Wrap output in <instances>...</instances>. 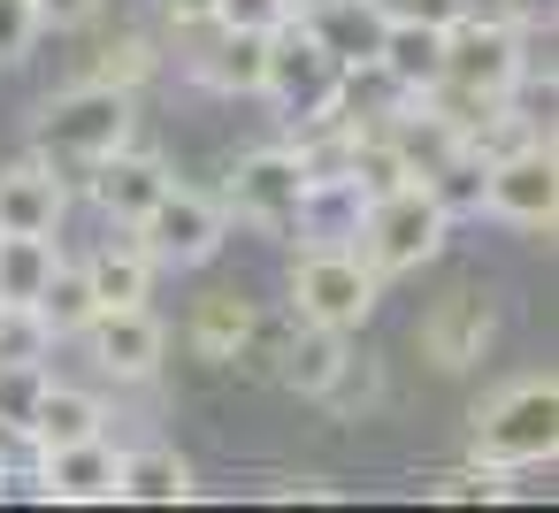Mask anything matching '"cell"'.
Segmentation results:
<instances>
[{
    "label": "cell",
    "mask_w": 559,
    "mask_h": 513,
    "mask_svg": "<svg viewBox=\"0 0 559 513\" xmlns=\"http://www.w3.org/2000/svg\"><path fill=\"white\" fill-rule=\"evenodd\" d=\"M32 16H39V32H85L100 16V0H32Z\"/></svg>",
    "instance_id": "cell-35"
},
{
    "label": "cell",
    "mask_w": 559,
    "mask_h": 513,
    "mask_svg": "<svg viewBox=\"0 0 559 513\" xmlns=\"http://www.w3.org/2000/svg\"><path fill=\"white\" fill-rule=\"evenodd\" d=\"M162 70V55H154V39L146 32H116L93 62H85V85H116V93H139L146 77Z\"/></svg>",
    "instance_id": "cell-27"
},
{
    "label": "cell",
    "mask_w": 559,
    "mask_h": 513,
    "mask_svg": "<svg viewBox=\"0 0 559 513\" xmlns=\"http://www.w3.org/2000/svg\"><path fill=\"white\" fill-rule=\"evenodd\" d=\"M39 383H47V368H0V429H9V437H24Z\"/></svg>",
    "instance_id": "cell-31"
},
{
    "label": "cell",
    "mask_w": 559,
    "mask_h": 513,
    "mask_svg": "<svg viewBox=\"0 0 559 513\" xmlns=\"http://www.w3.org/2000/svg\"><path fill=\"white\" fill-rule=\"evenodd\" d=\"M55 261H62V246H55V238H32V230H0V299L32 307V299H39V284L55 276Z\"/></svg>",
    "instance_id": "cell-26"
},
{
    "label": "cell",
    "mask_w": 559,
    "mask_h": 513,
    "mask_svg": "<svg viewBox=\"0 0 559 513\" xmlns=\"http://www.w3.org/2000/svg\"><path fill=\"white\" fill-rule=\"evenodd\" d=\"M169 184H177V177H169V162H162L154 146H139V139H123L116 154H100V162L85 169V192H93V200H100V215H108V223H123V230H131V223L169 192Z\"/></svg>",
    "instance_id": "cell-11"
},
{
    "label": "cell",
    "mask_w": 559,
    "mask_h": 513,
    "mask_svg": "<svg viewBox=\"0 0 559 513\" xmlns=\"http://www.w3.org/2000/svg\"><path fill=\"white\" fill-rule=\"evenodd\" d=\"M314 24V39L345 62V70H368L376 62V39H383V9L376 0H330L322 16H307Z\"/></svg>",
    "instance_id": "cell-22"
},
{
    "label": "cell",
    "mask_w": 559,
    "mask_h": 513,
    "mask_svg": "<svg viewBox=\"0 0 559 513\" xmlns=\"http://www.w3.org/2000/svg\"><path fill=\"white\" fill-rule=\"evenodd\" d=\"M337 85H345V62H337V55L314 39V24H307V16H284V24L269 32L261 100H276L284 116H307V108L337 100Z\"/></svg>",
    "instance_id": "cell-7"
},
{
    "label": "cell",
    "mask_w": 559,
    "mask_h": 513,
    "mask_svg": "<svg viewBox=\"0 0 559 513\" xmlns=\"http://www.w3.org/2000/svg\"><path fill=\"white\" fill-rule=\"evenodd\" d=\"M444 77L490 93V100H513L521 85H551V62H536V32H521L513 16H483V0L444 24Z\"/></svg>",
    "instance_id": "cell-3"
},
{
    "label": "cell",
    "mask_w": 559,
    "mask_h": 513,
    "mask_svg": "<svg viewBox=\"0 0 559 513\" xmlns=\"http://www.w3.org/2000/svg\"><path fill=\"white\" fill-rule=\"evenodd\" d=\"M131 131H139V93H116V85H85V77H78L70 93L39 100V116H32V154L55 162L62 184H85V169H93L100 154H116Z\"/></svg>",
    "instance_id": "cell-1"
},
{
    "label": "cell",
    "mask_w": 559,
    "mask_h": 513,
    "mask_svg": "<svg viewBox=\"0 0 559 513\" xmlns=\"http://www.w3.org/2000/svg\"><path fill=\"white\" fill-rule=\"evenodd\" d=\"M39 322L55 330V345L62 337H85V322L100 314V299H93V284H85V261H55V276L39 284Z\"/></svg>",
    "instance_id": "cell-25"
},
{
    "label": "cell",
    "mask_w": 559,
    "mask_h": 513,
    "mask_svg": "<svg viewBox=\"0 0 559 513\" xmlns=\"http://www.w3.org/2000/svg\"><path fill=\"white\" fill-rule=\"evenodd\" d=\"M215 24H230V32H276L284 24V0H215Z\"/></svg>",
    "instance_id": "cell-33"
},
{
    "label": "cell",
    "mask_w": 559,
    "mask_h": 513,
    "mask_svg": "<svg viewBox=\"0 0 559 513\" xmlns=\"http://www.w3.org/2000/svg\"><path fill=\"white\" fill-rule=\"evenodd\" d=\"M85 345H93V368L116 375V383H146L169 353V330L146 314V307H100L85 322Z\"/></svg>",
    "instance_id": "cell-12"
},
{
    "label": "cell",
    "mask_w": 559,
    "mask_h": 513,
    "mask_svg": "<svg viewBox=\"0 0 559 513\" xmlns=\"http://www.w3.org/2000/svg\"><path fill=\"white\" fill-rule=\"evenodd\" d=\"M391 93H429L444 77V32L437 24H406V16H383V39H376V62H368Z\"/></svg>",
    "instance_id": "cell-15"
},
{
    "label": "cell",
    "mask_w": 559,
    "mask_h": 513,
    "mask_svg": "<svg viewBox=\"0 0 559 513\" xmlns=\"http://www.w3.org/2000/svg\"><path fill=\"white\" fill-rule=\"evenodd\" d=\"M330 0H284V16H322Z\"/></svg>",
    "instance_id": "cell-37"
},
{
    "label": "cell",
    "mask_w": 559,
    "mask_h": 513,
    "mask_svg": "<svg viewBox=\"0 0 559 513\" xmlns=\"http://www.w3.org/2000/svg\"><path fill=\"white\" fill-rule=\"evenodd\" d=\"M360 215H368V200L353 192L345 169L337 177H307V200H299V238L307 246H353L360 238Z\"/></svg>",
    "instance_id": "cell-20"
},
{
    "label": "cell",
    "mask_w": 559,
    "mask_h": 513,
    "mask_svg": "<svg viewBox=\"0 0 559 513\" xmlns=\"http://www.w3.org/2000/svg\"><path fill=\"white\" fill-rule=\"evenodd\" d=\"M284 337H292V314H253V330L238 337V353H230L223 368H238V375H261V383H276Z\"/></svg>",
    "instance_id": "cell-29"
},
{
    "label": "cell",
    "mask_w": 559,
    "mask_h": 513,
    "mask_svg": "<svg viewBox=\"0 0 559 513\" xmlns=\"http://www.w3.org/2000/svg\"><path fill=\"white\" fill-rule=\"evenodd\" d=\"M483 177H490V162L475 154V146H452L429 177H414L437 207H444V223H467V215H483Z\"/></svg>",
    "instance_id": "cell-24"
},
{
    "label": "cell",
    "mask_w": 559,
    "mask_h": 513,
    "mask_svg": "<svg viewBox=\"0 0 559 513\" xmlns=\"http://www.w3.org/2000/svg\"><path fill=\"white\" fill-rule=\"evenodd\" d=\"M383 299V276L353 253V246H307L292 261V314L299 322H322V330H360Z\"/></svg>",
    "instance_id": "cell-5"
},
{
    "label": "cell",
    "mask_w": 559,
    "mask_h": 513,
    "mask_svg": "<svg viewBox=\"0 0 559 513\" xmlns=\"http://www.w3.org/2000/svg\"><path fill=\"white\" fill-rule=\"evenodd\" d=\"M200 482H192V460L177 444H131L116 452V498L131 505H185Z\"/></svg>",
    "instance_id": "cell-17"
},
{
    "label": "cell",
    "mask_w": 559,
    "mask_h": 513,
    "mask_svg": "<svg viewBox=\"0 0 559 513\" xmlns=\"http://www.w3.org/2000/svg\"><path fill=\"white\" fill-rule=\"evenodd\" d=\"M490 330H498L490 299H483L475 284H460V291H444V299L414 322V345H421V360H429V368L460 375V368H475V360L490 353Z\"/></svg>",
    "instance_id": "cell-10"
},
{
    "label": "cell",
    "mask_w": 559,
    "mask_h": 513,
    "mask_svg": "<svg viewBox=\"0 0 559 513\" xmlns=\"http://www.w3.org/2000/svg\"><path fill=\"white\" fill-rule=\"evenodd\" d=\"M483 215L521 223V230H551V215H559V162H551V139H536V146L490 162V177H483Z\"/></svg>",
    "instance_id": "cell-9"
},
{
    "label": "cell",
    "mask_w": 559,
    "mask_h": 513,
    "mask_svg": "<svg viewBox=\"0 0 559 513\" xmlns=\"http://www.w3.org/2000/svg\"><path fill=\"white\" fill-rule=\"evenodd\" d=\"M551 452H559V383L551 375H521V383H506L498 398L475 406L467 460H483V467H551Z\"/></svg>",
    "instance_id": "cell-2"
},
{
    "label": "cell",
    "mask_w": 559,
    "mask_h": 513,
    "mask_svg": "<svg viewBox=\"0 0 559 513\" xmlns=\"http://www.w3.org/2000/svg\"><path fill=\"white\" fill-rule=\"evenodd\" d=\"M376 9H383V16H406V24H437V32H444V24H460V16L475 9V0H376Z\"/></svg>",
    "instance_id": "cell-34"
},
{
    "label": "cell",
    "mask_w": 559,
    "mask_h": 513,
    "mask_svg": "<svg viewBox=\"0 0 559 513\" xmlns=\"http://www.w3.org/2000/svg\"><path fill=\"white\" fill-rule=\"evenodd\" d=\"M100 421H108V398L100 391H78V383H39V398H32V421H24V437H32V452H47V444H78V437H100Z\"/></svg>",
    "instance_id": "cell-18"
},
{
    "label": "cell",
    "mask_w": 559,
    "mask_h": 513,
    "mask_svg": "<svg viewBox=\"0 0 559 513\" xmlns=\"http://www.w3.org/2000/svg\"><path fill=\"white\" fill-rule=\"evenodd\" d=\"M32 39H39L32 0H0V70H9V62H24V55H32Z\"/></svg>",
    "instance_id": "cell-32"
},
{
    "label": "cell",
    "mask_w": 559,
    "mask_h": 513,
    "mask_svg": "<svg viewBox=\"0 0 559 513\" xmlns=\"http://www.w3.org/2000/svg\"><path fill=\"white\" fill-rule=\"evenodd\" d=\"M154 9H162L169 32H207L215 24V0H154Z\"/></svg>",
    "instance_id": "cell-36"
},
{
    "label": "cell",
    "mask_w": 559,
    "mask_h": 513,
    "mask_svg": "<svg viewBox=\"0 0 559 513\" xmlns=\"http://www.w3.org/2000/svg\"><path fill=\"white\" fill-rule=\"evenodd\" d=\"M376 398H383V368H376V360H360V353H345V368L330 375V391H322V406H337V414L353 421V414H368Z\"/></svg>",
    "instance_id": "cell-30"
},
{
    "label": "cell",
    "mask_w": 559,
    "mask_h": 513,
    "mask_svg": "<svg viewBox=\"0 0 559 513\" xmlns=\"http://www.w3.org/2000/svg\"><path fill=\"white\" fill-rule=\"evenodd\" d=\"M154 276H162V269L146 261V246H139L131 230L108 238V246L85 261V284H93L100 307H146V299H154Z\"/></svg>",
    "instance_id": "cell-21"
},
{
    "label": "cell",
    "mask_w": 559,
    "mask_h": 513,
    "mask_svg": "<svg viewBox=\"0 0 559 513\" xmlns=\"http://www.w3.org/2000/svg\"><path fill=\"white\" fill-rule=\"evenodd\" d=\"M444 238H452L444 207H437V200H429L421 184H399V192L368 200L353 253H360V261H368L376 276H414V269H429V261L444 253Z\"/></svg>",
    "instance_id": "cell-4"
},
{
    "label": "cell",
    "mask_w": 559,
    "mask_h": 513,
    "mask_svg": "<svg viewBox=\"0 0 559 513\" xmlns=\"http://www.w3.org/2000/svg\"><path fill=\"white\" fill-rule=\"evenodd\" d=\"M70 215V184L55 177V162H16L0 169V230H32V238H55Z\"/></svg>",
    "instance_id": "cell-14"
},
{
    "label": "cell",
    "mask_w": 559,
    "mask_h": 513,
    "mask_svg": "<svg viewBox=\"0 0 559 513\" xmlns=\"http://www.w3.org/2000/svg\"><path fill=\"white\" fill-rule=\"evenodd\" d=\"M345 330H322V322H299L292 314V337H284V360H276V383L284 391H299V398H322L330 391V375L345 368Z\"/></svg>",
    "instance_id": "cell-19"
},
{
    "label": "cell",
    "mask_w": 559,
    "mask_h": 513,
    "mask_svg": "<svg viewBox=\"0 0 559 513\" xmlns=\"http://www.w3.org/2000/svg\"><path fill=\"white\" fill-rule=\"evenodd\" d=\"M39 498L55 505H108L116 498V444L108 437H78V444H47L32 452Z\"/></svg>",
    "instance_id": "cell-13"
},
{
    "label": "cell",
    "mask_w": 559,
    "mask_h": 513,
    "mask_svg": "<svg viewBox=\"0 0 559 513\" xmlns=\"http://www.w3.org/2000/svg\"><path fill=\"white\" fill-rule=\"evenodd\" d=\"M55 360V330L39 322V307L0 299V368H47Z\"/></svg>",
    "instance_id": "cell-28"
},
{
    "label": "cell",
    "mask_w": 559,
    "mask_h": 513,
    "mask_svg": "<svg viewBox=\"0 0 559 513\" xmlns=\"http://www.w3.org/2000/svg\"><path fill=\"white\" fill-rule=\"evenodd\" d=\"M299 200H307V169L292 146H253L223 184V215H238L246 230H269V238L299 230Z\"/></svg>",
    "instance_id": "cell-8"
},
{
    "label": "cell",
    "mask_w": 559,
    "mask_h": 513,
    "mask_svg": "<svg viewBox=\"0 0 559 513\" xmlns=\"http://www.w3.org/2000/svg\"><path fill=\"white\" fill-rule=\"evenodd\" d=\"M253 314H261V307H253L246 291H207V299L192 307V322H185V345H192L200 360H230L238 337L253 330Z\"/></svg>",
    "instance_id": "cell-23"
},
{
    "label": "cell",
    "mask_w": 559,
    "mask_h": 513,
    "mask_svg": "<svg viewBox=\"0 0 559 513\" xmlns=\"http://www.w3.org/2000/svg\"><path fill=\"white\" fill-rule=\"evenodd\" d=\"M131 238L146 246L154 269H207V261L223 253V238H230V215H223V200L169 184V192L131 223Z\"/></svg>",
    "instance_id": "cell-6"
},
{
    "label": "cell",
    "mask_w": 559,
    "mask_h": 513,
    "mask_svg": "<svg viewBox=\"0 0 559 513\" xmlns=\"http://www.w3.org/2000/svg\"><path fill=\"white\" fill-rule=\"evenodd\" d=\"M261 62H269V32H230V24H207V47L192 55V77L223 100H253L261 93Z\"/></svg>",
    "instance_id": "cell-16"
}]
</instances>
